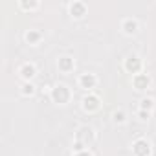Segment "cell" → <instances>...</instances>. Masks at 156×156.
I'll return each mask as SVG.
<instances>
[{
    "mask_svg": "<svg viewBox=\"0 0 156 156\" xmlns=\"http://www.w3.org/2000/svg\"><path fill=\"white\" fill-rule=\"evenodd\" d=\"M35 92H37V87H35L31 81H22V85H20V94H22V96L28 98V96H33Z\"/></svg>",
    "mask_w": 156,
    "mask_h": 156,
    "instance_id": "13",
    "label": "cell"
},
{
    "mask_svg": "<svg viewBox=\"0 0 156 156\" xmlns=\"http://www.w3.org/2000/svg\"><path fill=\"white\" fill-rule=\"evenodd\" d=\"M112 121L118 123V125H121V123L127 121V114L123 110H116V112H112Z\"/></svg>",
    "mask_w": 156,
    "mask_h": 156,
    "instance_id": "16",
    "label": "cell"
},
{
    "mask_svg": "<svg viewBox=\"0 0 156 156\" xmlns=\"http://www.w3.org/2000/svg\"><path fill=\"white\" fill-rule=\"evenodd\" d=\"M154 99L152 98H141V101H140V110H149V112H152V108H154Z\"/></svg>",
    "mask_w": 156,
    "mask_h": 156,
    "instance_id": "15",
    "label": "cell"
},
{
    "mask_svg": "<svg viewBox=\"0 0 156 156\" xmlns=\"http://www.w3.org/2000/svg\"><path fill=\"white\" fill-rule=\"evenodd\" d=\"M132 154L134 156H151L152 154V143L147 138H138L132 141Z\"/></svg>",
    "mask_w": 156,
    "mask_h": 156,
    "instance_id": "3",
    "label": "cell"
},
{
    "mask_svg": "<svg viewBox=\"0 0 156 156\" xmlns=\"http://www.w3.org/2000/svg\"><path fill=\"white\" fill-rule=\"evenodd\" d=\"M77 83H79V87L81 88H85L87 92H92L94 88H96V85H98V77L94 75V73H81L79 75V79H77Z\"/></svg>",
    "mask_w": 156,
    "mask_h": 156,
    "instance_id": "6",
    "label": "cell"
},
{
    "mask_svg": "<svg viewBox=\"0 0 156 156\" xmlns=\"http://www.w3.org/2000/svg\"><path fill=\"white\" fill-rule=\"evenodd\" d=\"M68 11L73 19H83L87 15V4L81 2V0H73V2H70L68 6Z\"/></svg>",
    "mask_w": 156,
    "mask_h": 156,
    "instance_id": "9",
    "label": "cell"
},
{
    "mask_svg": "<svg viewBox=\"0 0 156 156\" xmlns=\"http://www.w3.org/2000/svg\"><path fill=\"white\" fill-rule=\"evenodd\" d=\"M138 30H140V22H138L136 19L125 17V19L121 20V31H123L125 35H134V33H138Z\"/></svg>",
    "mask_w": 156,
    "mask_h": 156,
    "instance_id": "10",
    "label": "cell"
},
{
    "mask_svg": "<svg viewBox=\"0 0 156 156\" xmlns=\"http://www.w3.org/2000/svg\"><path fill=\"white\" fill-rule=\"evenodd\" d=\"M19 6L22 9H26V11H33V9H37L41 6V2H39V0H30V2H28V0H20Z\"/></svg>",
    "mask_w": 156,
    "mask_h": 156,
    "instance_id": "14",
    "label": "cell"
},
{
    "mask_svg": "<svg viewBox=\"0 0 156 156\" xmlns=\"http://www.w3.org/2000/svg\"><path fill=\"white\" fill-rule=\"evenodd\" d=\"M138 118H140L141 121H147V119L151 118V112H149V110H140V108H138Z\"/></svg>",
    "mask_w": 156,
    "mask_h": 156,
    "instance_id": "17",
    "label": "cell"
},
{
    "mask_svg": "<svg viewBox=\"0 0 156 156\" xmlns=\"http://www.w3.org/2000/svg\"><path fill=\"white\" fill-rule=\"evenodd\" d=\"M132 87L138 92H145L151 87V77L147 73H136V75H132Z\"/></svg>",
    "mask_w": 156,
    "mask_h": 156,
    "instance_id": "7",
    "label": "cell"
},
{
    "mask_svg": "<svg viewBox=\"0 0 156 156\" xmlns=\"http://www.w3.org/2000/svg\"><path fill=\"white\" fill-rule=\"evenodd\" d=\"M24 41H26L28 44L35 46V44H39V42L42 41V33H41L39 30H28V31L24 33Z\"/></svg>",
    "mask_w": 156,
    "mask_h": 156,
    "instance_id": "12",
    "label": "cell"
},
{
    "mask_svg": "<svg viewBox=\"0 0 156 156\" xmlns=\"http://www.w3.org/2000/svg\"><path fill=\"white\" fill-rule=\"evenodd\" d=\"M57 68H59L62 73H70V72H73V68H75V61H73V57H70V55H62V57H59V59H57Z\"/></svg>",
    "mask_w": 156,
    "mask_h": 156,
    "instance_id": "11",
    "label": "cell"
},
{
    "mask_svg": "<svg viewBox=\"0 0 156 156\" xmlns=\"http://www.w3.org/2000/svg\"><path fill=\"white\" fill-rule=\"evenodd\" d=\"M96 141V130L88 125H83L75 132V143H73V152L88 151V147Z\"/></svg>",
    "mask_w": 156,
    "mask_h": 156,
    "instance_id": "1",
    "label": "cell"
},
{
    "mask_svg": "<svg viewBox=\"0 0 156 156\" xmlns=\"http://www.w3.org/2000/svg\"><path fill=\"white\" fill-rule=\"evenodd\" d=\"M50 98H51V101L57 103V105H66V103H70V99H72V90H70L68 85L57 83V85L51 87Z\"/></svg>",
    "mask_w": 156,
    "mask_h": 156,
    "instance_id": "2",
    "label": "cell"
},
{
    "mask_svg": "<svg viewBox=\"0 0 156 156\" xmlns=\"http://www.w3.org/2000/svg\"><path fill=\"white\" fill-rule=\"evenodd\" d=\"M19 75L22 81H33V77L37 75V66L33 62H24L19 68Z\"/></svg>",
    "mask_w": 156,
    "mask_h": 156,
    "instance_id": "8",
    "label": "cell"
},
{
    "mask_svg": "<svg viewBox=\"0 0 156 156\" xmlns=\"http://www.w3.org/2000/svg\"><path fill=\"white\" fill-rule=\"evenodd\" d=\"M123 68L129 72V73H132V75H136V73H141V68H143V61L138 57V55H129L127 59H125V62H123Z\"/></svg>",
    "mask_w": 156,
    "mask_h": 156,
    "instance_id": "5",
    "label": "cell"
},
{
    "mask_svg": "<svg viewBox=\"0 0 156 156\" xmlns=\"http://www.w3.org/2000/svg\"><path fill=\"white\" fill-rule=\"evenodd\" d=\"M73 156H92L90 151H81V152H73Z\"/></svg>",
    "mask_w": 156,
    "mask_h": 156,
    "instance_id": "18",
    "label": "cell"
},
{
    "mask_svg": "<svg viewBox=\"0 0 156 156\" xmlns=\"http://www.w3.org/2000/svg\"><path fill=\"white\" fill-rule=\"evenodd\" d=\"M81 107H83V110L85 112H96V110H99V107H101V98L98 96V94H94V92H88V94H85V98L81 99Z\"/></svg>",
    "mask_w": 156,
    "mask_h": 156,
    "instance_id": "4",
    "label": "cell"
}]
</instances>
